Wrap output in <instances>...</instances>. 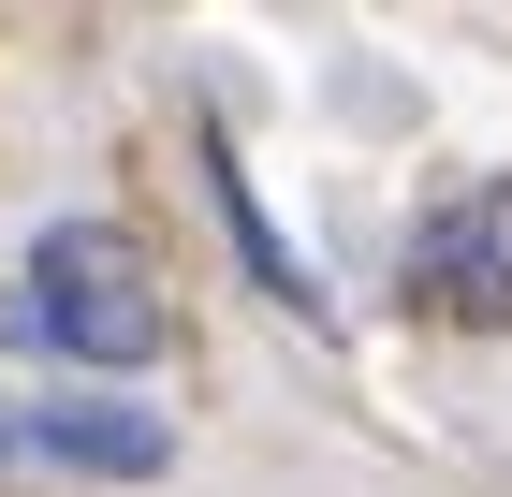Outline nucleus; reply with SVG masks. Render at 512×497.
<instances>
[{
	"instance_id": "f257e3e1",
	"label": "nucleus",
	"mask_w": 512,
	"mask_h": 497,
	"mask_svg": "<svg viewBox=\"0 0 512 497\" xmlns=\"http://www.w3.org/2000/svg\"><path fill=\"white\" fill-rule=\"evenodd\" d=\"M15 337H30L44 366L132 381V366H161L176 307H161L147 249H132L118 220H44V234H30V264H15Z\"/></svg>"
},
{
	"instance_id": "f03ea898",
	"label": "nucleus",
	"mask_w": 512,
	"mask_h": 497,
	"mask_svg": "<svg viewBox=\"0 0 512 497\" xmlns=\"http://www.w3.org/2000/svg\"><path fill=\"white\" fill-rule=\"evenodd\" d=\"M410 307L454 322V337H512V176H469V191L425 205V234H410Z\"/></svg>"
},
{
	"instance_id": "7ed1b4c3",
	"label": "nucleus",
	"mask_w": 512,
	"mask_h": 497,
	"mask_svg": "<svg viewBox=\"0 0 512 497\" xmlns=\"http://www.w3.org/2000/svg\"><path fill=\"white\" fill-rule=\"evenodd\" d=\"M205 205L235 220V264H249V293H278L293 322H322V337H337V293H322V278H308V249H293V234L264 220V191H249V161L220 147V132H205Z\"/></svg>"
},
{
	"instance_id": "20e7f679",
	"label": "nucleus",
	"mask_w": 512,
	"mask_h": 497,
	"mask_svg": "<svg viewBox=\"0 0 512 497\" xmlns=\"http://www.w3.org/2000/svg\"><path fill=\"white\" fill-rule=\"evenodd\" d=\"M15 454H59V468H118V483H147L176 439H161L147 410H118V395H30V410H15Z\"/></svg>"
}]
</instances>
